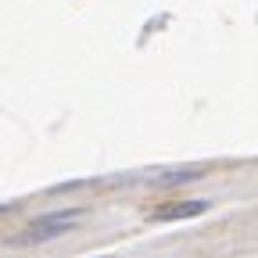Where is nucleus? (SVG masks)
Masks as SVG:
<instances>
[{"instance_id": "1", "label": "nucleus", "mask_w": 258, "mask_h": 258, "mask_svg": "<svg viewBox=\"0 0 258 258\" xmlns=\"http://www.w3.org/2000/svg\"><path fill=\"white\" fill-rule=\"evenodd\" d=\"M205 208H208V201H190V205H179V208L158 212V219H186V215H201Z\"/></svg>"}]
</instances>
